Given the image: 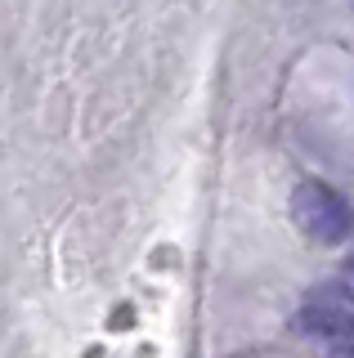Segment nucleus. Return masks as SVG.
<instances>
[{"label": "nucleus", "mask_w": 354, "mask_h": 358, "mask_svg": "<svg viewBox=\"0 0 354 358\" xmlns=\"http://www.w3.org/2000/svg\"><path fill=\"white\" fill-rule=\"evenodd\" d=\"M292 220L305 238L323 246H337L354 233V206L323 179H301L292 188Z\"/></svg>", "instance_id": "1"}, {"label": "nucleus", "mask_w": 354, "mask_h": 358, "mask_svg": "<svg viewBox=\"0 0 354 358\" xmlns=\"http://www.w3.org/2000/svg\"><path fill=\"white\" fill-rule=\"evenodd\" d=\"M327 358H354V350H332Z\"/></svg>", "instance_id": "4"}, {"label": "nucleus", "mask_w": 354, "mask_h": 358, "mask_svg": "<svg viewBox=\"0 0 354 358\" xmlns=\"http://www.w3.org/2000/svg\"><path fill=\"white\" fill-rule=\"evenodd\" d=\"M341 282H346V287L354 291V255H350V260H346V273H341Z\"/></svg>", "instance_id": "3"}, {"label": "nucleus", "mask_w": 354, "mask_h": 358, "mask_svg": "<svg viewBox=\"0 0 354 358\" xmlns=\"http://www.w3.org/2000/svg\"><path fill=\"white\" fill-rule=\"evenodd\" d=\"M301 327L332 341V350H354V291L346 282H318L301 305Z\"/></svg>", "instance_id": "2"}]
</instances>
